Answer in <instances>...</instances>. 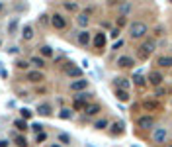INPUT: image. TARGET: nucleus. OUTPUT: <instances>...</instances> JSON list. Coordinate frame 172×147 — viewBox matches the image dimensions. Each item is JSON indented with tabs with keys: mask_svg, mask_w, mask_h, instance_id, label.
Instances as JSON below:
<instances>
[{
	"mask_svg": "<svg viewBox=\"0 0 172 147\" xmlns=\"http://www.w3.org/2000/svg\"><path fill=\"white\" fill-rule=\"evenodd\" d=\"M145 34H147V26L143 22H133L129 26V35H131L133 39H139V38H145Z\"/></svg>",
	"mask_w": 172,
	"mask_h": 147,
	"instance_id": "obj_1",
	"label": "nucleus"
},
{
	"mask_svg": "<svg viewBox=\"0 0 172 147\" xmlns=\"http://www.w3.org/2000/svg\"><path fill=\"white\" fill-rule=\"evenodd\" d=\"M154 41L153 39H147V41H143V45L139 47V57H141V59H149L150 57V53H153L154 51Z\"/></svg>",
	"mask_w": 172,
	"mask_h": 147,
	"instance_id": "obj_2",
	"label": "nucleus"
},
{
	"mask_svg": "<svg viewBox=\"0 0 172 147\" xmlns=\"http://www.w3.org/2000/svg\"><path fill=\"white\" fill-rule=\"evenodd\" d=\"M137 124H139V128H143V129H150V128H154V118L153 116H141L137 120Z\"/></svg>",
	"mask_w": 172,
	"mask_h": 147,
	"instance_id": "obj_3",
	"label": "nucleus"
},
{
	"mask_svg": "<svg viewBox=\"0 0 172 147\" xmlns=\"http://www.w3.org/2000/svg\"><path fill=\"white\" fill-rule=\"evenodd\" d=\"M153 141H154V143H164V141H166V129L164 128H154Z\"/></svg>",
	"mask_w": 172,
	"mask_h": 147,
	"instance_id": "obj_4",
	"label": "nucleus"
},
{
	"mask_svg": "<svg viewBox=\"0 0 172 147\" xmlns=\"http://www.w3.org/2000/svg\"><path fill=\"white\" fill-rule=\"evenodd\" d=\"M51 24H53V28H57V30H63L64 26H67V20H64L61 14H55V16L51 18Z\"/></svg>",
	"mask_w": 172,
	"mask_h": 147,
	"instance_id": "obj_5",
	"label": "nucleus"
},
{
	"mask_svg": "<svg viewBox=\"0 0 172 147\" xmlns=\"http://www.w3.org/2000/svg\"><path fill=\"white\" fill-rule=\"evenodd\" d=\"M94 47H96V49H104V47H106V34L98 31V34L94 35Z\"/></svg>",
	"mask_w": 172,
	"mask_h": 147,
	"instance_id": "obj_6",
	"label": "nucleus"
},
{
	"mask_svg": "<svg viewBox=\"0 0 172 147\" xmlns=\"http://www.w3.org/2000/svg\"><path fill=\"white\" fill-rule=\"evenodd\" d=\"M64 73H67L68 77H80L82 75V71H80L78 67H74L72 63H67V65H64Z\"/></svg>",
	"mask_w": 172,
	"mask_h": 147,
	"instance_id": "obj_7",
	"label": "nucleus"
},
{
	"mask_svg": "<svg viewBox=\"0 0 172 147\" xmlns=\"http://www.w3.org/2000/svg\"><path fill=\"white\" fill-rule=\"evenodd\" d=\"M149 82H150V85H154V86H160V82H162V75H160L158 71H153L149 75Z\"/></svg>",
	"mask_w": 172,
	"mask_h": 147,
	"instance_id": "obj_8",
	"label": "nucleus"
},
{
	"mask_svg": "<svg viewBox=\"0 0 172 147\" xmlns=\"http://www.w3.org/2000/svg\"><path fill=\"white\" fill-rule=\"evenodd\" d=\"M117 65H119V67H123V69H125V67L129 69V67H133V65H135V61H133L131 57L123 55V57H119V59H117Z\"/></svg>",
	"mask_w": 172,
	"mask_h": 147,
	"instance_id": "obj_9",
	"label": "nucleus"
},
{
	"mask_svg": "<svg viewBox=\"0 0 172 147\" xmlns=\"http://www.w3.org/2000/svg\"><path fill=\"white\" fill-rule=\"evenodd\" d=\"M28 81H31V82H41V81H43V73H39V71H29V73H28Z\"/></svg>",
	"mask_w": 172,
	"mask_h": 147,
	"instance_id": "obj_10",
	"label": "nucleus"
},
{
	"mask_svg": "<svg viewBox=\"0 0 172 147\" xmlns=\"http://www.w3.org/2000/svg\"><path fill=\"white\" fill-rule=\"evenodd\" d=\"M86 86H88V81H84V78H78V81H74L71 85L72 90H84Z\"/></svg>",
	"mask_w": 172,
	"mask_h": 147,
	"instance_id": "obj_11",
	"label": "nucleus"
},
{
	"mask_svg": "<svg viewBox=\"0 0 172 147\" xmlns=\"http://www.w3.org/2000/svg\"><path fill=\"white\" fill-rule=\"evenodd\" d=\"M100 112V106L98 104H86V108H84V114L86 116H94V114H98Z\"/></svg>",
	"mask_w": 172,
	"mask_h": 147,
	"instance_id": "obj_12",
	"label": "nucleus"
},
{
	"mask_svg": "<svg viewBox=\"0 0 172 147\" xmlns=\"http://www.w3.org/2000/svg\"><path fill=\"white\" fill-rule=\"evenodd\" d=\"M143 108H145V110H153V112H157V110H160V102L145 100V102H143Z\"/></svg>",
	"mask_w": 172,
	"mask_h": 147,
	"instance_id": "obj_13",
	"label": "nucleus"
},
{
	"mask_svg": "<svg viewBox=\"0 0 172 147\" xmlns=\"http://www.w3.org/2000/svg\"><path fill=\"white\" fill-rule=\"evenodd\" d=\"M78 43H80V45H88V43H90V34H88L86 30H82V31L78 34Z\"/></svg>",
	"mask_w": 172,
	"mask_h": 147,
	"instance_id": "obj_14",
	"label": "nucleus"
},
{
	"mask_svg": "<svg viewBox=\"0 0 172 147\" xmlns=\"http://www.w3.org/2000/svg\"><path fill=\"white\" fill-rule=\"evenodd\" d=\"M115 86L117 90H129V81L127 78H115Z\"/></svg>",
	"mask_w": 172,
	"mask_h": 147,
	"instance_id": "obj_15",
	"label": "nucleus"
},
{
	"mask_svg": "<svg viewBox=\"0 0 172 147\" xmlns=\"http://www.w3.org/2000/svg\"><path fill=\"white\" fill-rule=\"evenodd\" d=\"M133 82H135V85L137 86H143L145 85V82H147V78H145V75H143V73H135V75H133Z\"/></svg>",
	"mask_w": 172,
	"mask_h": 147,
	"instance_id": "obj_16",
	"label": "nucleus"
},
{
	"mask_svg": "<svg viewBox=\"0 0 172 147\" xmlns=\"http://www.w3.org/2000/svg\"><path fill=\"white\" fill-rule=\"evenodd\" d=\"M37 114H39V116H49V114H51V106H49V104H39V106H37Z\"/></svg>",
	"mask_w": 172,
	"mask_h": 147,
	"instance_id": "obj_17",
	"label": "nucleus"
},
{
	"mask_svg": "<svg viewBox=\"0 0 172 147\" xmlns=\"http://www.w3.org/2000/svg\"><path fill=\"white\" fill-rule=\"evenodd\" d=\"M22 38H24V39H31V38H33V28H31V26H25V28L22 30Z\"/></svg>",
	"mask_w": 172,
	"mask_h": 147,
	"instance_id": "obj_18",
	"label": "nucleus"
},
{
	"mask_svg": "<svg viewBox=\"0 0 172 147\" xmlns=\"http://www.w3.org/2000/svg\"><path fill=\"white\" fill-rule=\"evenodd\" d=\"M157 65L160 67H172V57H158V61H157Z\"/></svg>",
	"mask_w": 172,
	"mask_h": 147,
	"instance_id": "obj_19",
	"label": "nucleus"
},
{
	"mask_svg": "<svg viewBox=\"0 0 172 147\" xmlns=\"http://www.w3.org/2000/svg\"><path fill=\"white\" fill-rule=\"evenodd\" d=\"M115 96L119 102H129V92L127 90H115Z\"/></svg>",
	"mask_w": 172,
	"mask_h": 147,
	"instance_id": "obj_20",
	"label": "nucleus"
},
{
	"mask_svg": "<svg viewBox=\"0 0 172 147\" xmlns=\"http://www.w3.org/2000/svg\"><path fill=\"white\" fill-rule=\"evenodd\" d=\"M111 133H114V135H121L123 133V122H115L114 125H111Z\"/></svg>",
	"mask_w": 172,
	"mask_h": 147,
	"instance_id": "obj_21",
	"label": "nucleus"
},
{
	"mask_svg": "<svg viewBox=\"0 0 172 147\" xmlns=\"http://www.w3.org/2000/svg\"><path fill=\"white\" fill-rule=\"evenodd\" d=\"M14 141L18 143V147H28V139H25L24 135H16V137H14Z\"/></svg>",
	"mask_w": 172,
	"mask_h": 147,
	"instance_id": "obj_22",
	"label": "nucleus"
},
{
	"mask_svg": "<svg viewBox=\"0 0 172 147\" xmlns=\"http://www.w3.org/2000/svg\"><path fill=\"white\" fill-rule=\"evenodd\" d=\"M39 51H41V55H43V57H51V55H53V49H51L49 45H41V47H39Z\"/></svg>",
	"mask_w": 172,
	"mask_h": 147,
	"instance_id": "obj_23",
	"label": "nucleus"
},
{
	"mask_svg": "<svg viewBox=\"0 0 172 147\" xmlns=\"http://www.w3.org/2000/svg\"><path fill=\"white\" fill-rule=\"evenodd\" d=\"M76 22H78V26H82V28H84V26H88V16H86V14H80L78 18H76Z\"/></svg>",
	"mask_w": 172,
	"mask_h": 147,
	"instance_id": "obj_24",
	"label": "nucleus"
},
{
	"mask_svg": "<svg viewBox=\"0 0 172 147\" xmlns=\"http://www.w3.org/2000/svg\"><path fill=\"white\" fill-rule=\"evenodd\" d=\"M14 125H16V128L20 129V132H24V129H28V124H25L24 120H16V122H14Z\"/></svg>",
	"mask_w": 172,
	"mask_h": 147,
	"instance_id": "obj_25",
	"label": "nucleus"
},
{
	"mask_svg": "<svg viewBox=\"0 0 172 147\" xmlns=\"http://www.w3.org/2000/svg\"><path fill=\"white\" fill-rule=\"evenodd\" d=\"M59 116H61L63 120H71L72 118V114H71V110H67V108H63L61 112H59Z\"/></svg>",
	"mask_w": 172,
	"mask_h": 147,
	"instance_id": "obj_26",
	"label": "nucleus"
},
{
	"mask_svg": "<svg viewBox=\"0 0 172 147\" xmlns=\"http://www.w3.org/2000/svg\"><path fill=\"white\" fill-rule=\"evenodd\" d=\"M31 65H35V67H43V65H45V61H43L41 59V57H31Z\"/></svg>",
	"mask_w": 172,
	"mask_h": 147,
	"instance_id": "obj_27",
	"label": "nucleus"
},
{
	"mask_svg": "<svg viewBox=\"0 0 172 147\" xmlns=\"http://www.w3.org/2000/svg\"><path fill=\"white\" fill-rule=\"evenodd\" d=\"M94 128L96 129H106L108 128V120H98V122L94 124Z\"/></svg>",
	"mask_w": 172,
	"mask_h": 147,
	"instance_id": "obj_28",
	"label": "nucleus"
},
{
	"mask_svg": "<svg viewBox=\"0 0 172 147\" xmlns=\"http://www.w3.org/2000/svg\"><path fill=\"white\" fill-rule=\"evenodd\" d=\"M20 112H22V118H28V120L31 118V110H28V108H22Z\"/></svg>",
	"mask_w": 172,
	"mask_h": 147,
	"instance_id": "obj_29",
	"label": "nucleus"
},
{
	"mask_svg": "<svg viewBox=\"0 0 172 147\" xmlns=\"http://www.w3.org/2000/svg\"><path fill=\"white\" fill-rule=\"evenodd\" d=\"M64 8H67V10H71V12H74V10L78 8V4H72V2H64Z\"/></svg>",
	"mask_w": 172,
	"mask_h": 147,
	"instance_id": "obj_30",
	"label": "nucleus"
},
{
	"mask_svg": "<svg viewBox=\"0 0 172 147\" xmlns=\"http://www.w3.org/2000/svg\"><path fill=\"white\" fill-rule=\"evenodd\" d=\"M59 141H61V143H68V141H71V137H68L67 133H61V135H59Z\"/></svg>",
	"mask_w": 172,
	"mask_h": 147,
	"instance_id": "obj_31",
	"label": "nucleus"
},
{
	"mask_svg": "<svg viewBox=\"0 0 172 147\" xmlns=\"http://www.w3.org/2000/svg\"><path fill=\"white\" fill-rule=\"evenodd\" d=\"M47 139V133L45 132H41V133H37V143H43V141Z\"/></svg>",
	"mask_w": 172,
	"mask_h": 147,
	"instance_id": "obj_32",
	"label": "nucleus"
},
{
	"mask_svg": "<svg viewBox=\"0 0 172 147\" xmlns=\"http://www.w3.org/2000/svg\"><path fill=\"white\" fill-rule=\"evenodd\" d=\"M16 28H18V20H12V22L8 24V30L10 31H16Z\"/></svg>",
	"mask_w": 172,
	"mask_h": 147,
	"instance_id": "obj_33",
	"label": "nucleus"
},
{
	"mask_svg": "<svg viewBox=\"0 0 172 147\" xmlns=\"http://www.w3.org/2000/svg\"><path fill=\"white\" fill-rule=\"evenodd\" d=\"M16 65H18L20 69H28V61H18Z\"/></svg>",
	"mask_w": 172,
	"mask_h": 147,
	"instance_id": "obj_34",
	"label": "nucleus"
},
{
	"mask_svg": "<svg viewBox=\"0 0 172 147\" xmlns=\"http://www.w3.org/2000/svg\"><path fill=\"white\" fill-rule=\"evenodd\" d=\"M31 128H33V132H37V133H41V124H33V125H31Z\"/></svg>",
	"mask_w": 172,
	"mask_h": 147,
	"instance_id": "obj_35",
	"label": "nucleus"
},
{
	"mask_svg": "<svg viewBox=\"0 0 172 147\" xmlns=\"http://www.w3.org/2000/svg\"><path fill=\"white\" fill-rule=\"evenodd\" d=\"M117 26H119V28H121V26H125V18H123V16H121V18H117Z\"/></svg>",
	"mask_w": 172,
	"mask_h": 147,
	"instance_id": "obj_36",
	"label": "nucleus"
},
{
	"mask_svg": "<svg viewBox=\"0 0 172 147\" xmlns=\"http://www.w3.org/2000/svg\"><path fill=\"white\" fill-rule=\"evenodd\" d=\"M117 35H119V30H111V38H114V39H115V38H117Z\"/></svg>",
	"mask_w": 172,
	"mask_h": 147,
	"instance_id": "obj_37",
	"label": "nucleus"
},
{
	"mask_svg": "<svg viewBox=\"0 0 172 147\" xmlns=\"http://www.w3.org/2000/svg\"><path fill=\"white\" fill-rule=\"evenodd\" d=\"M123 45V41H115V45H114V49H119V47Z\"/></svg>",
	"mask_w": 172,
	"mask_h": 147,
	"instance_id": "obj_38",
	"label": "nucleus"
},
{
	"mask_svg": "<svg viewBox=\"0 0 172 147\" xmlns=\"http://www.w3.org/2000/svg\"><path fill=\"white\" fill-rule=\"evenodd\" d=\"M0 147H8V141H4V139H2V141H0Z\"/></svg>",
	"mask_w": 172,
	"mask_h": 147,
	"instance_id": "obj_39",
	"label": "nucleus"
},
{
	"mask_svg": "<svg viewBox=\"0 0 172 147\" xmlns=\"http://www.w3.org/2000/svg\"><path fill=\"white\" fill-rule=\"evenodd\" d=\"M49 147H61V145H49Z\"/></svg>",
	"mask_w": 172,
	"mask_h": 147,
	"instance_id": "obj_40",
	"label": "nucleus"
},
{
	"mask_svg": "<svg viewBox=\"0 0 172 147\" xmlns=\"http://www.w3.org/2000/svg\"><path fill=\"white\" fill-rule=\"evenodd\" d=\"M0 10H2V4H0Z\"/></svg>",
	"mask_w": 172,
	"mask_h": 147,
	"instance_id": "obj_41",
	"label": "nucleus"
},
{
	"mask_svg": "<svg viewBox=\"0 0 172 147\" xmlns=\"http://www.w3.org/2000/svg\"><path fill=\"white\" fill-rule=\"evenodd\" d=\"M0 45H2V41H0Z\"/></svg>",
	"mask_w": 172,
	"mask_h": 147,
	"instance_id": "obj_42",
	"label": "nucleus"
}]
</instances>
